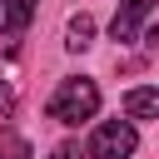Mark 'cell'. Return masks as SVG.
<instances>
[{
	"mask_svg": "<svg viewBox=\"0 0 159 159\" xmlns=\"http://www.w3.org/2000/svg\"><path fill=\"white\" fill-rule=\"evenodd\" d=\"M94 109H99V84L94 80H60V89H55V99H50V119L55 124H80V119H94Z\"/></svg>",
	"mask_w": 159,
	"mask_h": 159,
	"instance_id": "obj_1",
	"label": "cell"
},
{
	"mask_svg": "<svg viewBox=\"0 0 159 159\" xmlns=\"http://www.w3.org/2000/svg\"><path fill=\"white\" fill-rule=\"evenodd\" d=\"M139 149V134H134V124L129 119H104L94 134H89V159H129Z\"/></svg>",
	"mask_w": 159,
	"mask_h": 159,
	"instance_id": "obj_2",
	"label": "cell"
},
{
	"mask_svg": "<svg viewBox=\"0 0 159 159\" xmlns=\"http://www.w3.org/2000/svg\"><path fill=\"white\" fill-rule=\"evenodd\" d=\"M159 0H119V10H114V25H109V35L119 40V45H129L134 35H139V20L154 10Z\"/></svg>",
	"mask_w": 159,
	"mask_h": 159,
	"instance_id": "obj_3",
	"label": "cell"
},
{
	"mask_svg": "<svg viewBox=\"0 0 159 159\" xmlns=\"http://www.w3.org/2000/svg\"><path fill=\"white\" fill-rule=\"evenodd\" d=\"M124 114L129 119H159V89H129L124 94Z\"/></svg>",
	"mask_w": 159,
	"mask_h": 159,
	"instance_id": "obj_4",
	"label": "cell"
},
{
	"mask_svg": "<svg viewBox=\"0 0 159 159\" xmlns=\"http://www.w3.org/2000/svg\"><path fill=\"white\" fill-rule=\"evenodd\" d=\"M30 15H35V0H10V5H5V35L20 40V30L30 25Z\"/></svg>",
	"mask_w": 159,
	"mask_h": 159,
	"instance_id": "obj_5",
	"label": "cell"
},
{
	"mask_svg": "<svg viewBox=\"0 0 159 159\" xmlns=\"http://www.w3.org/2000/svg\"><path fill=\"white\" fill-rule=\"evenodd\" d=\"M89 35H94V20H89V15H75V20H70V40H65V45H70V50H84V45H89Z\"/></svg>",
	"mask_w": 159,
	"mask_h": 159,
	"instance_id": "obj_6",
	"label": "cell"
},
{
	"mask_svg": "<svg viewBox=\"0 0 159 159\" xmlns=\"http://www.w3.org/2000/svg\"><path fill=\"white\" fill-rule=\"evenodd\" d=\"M0 159H30V144H25L20 134H5V139H0Z\"/></svg>",
	"mask_w": 159,
	"mask_h": 159,
	"instance_id": "obj_7",
	"label": "cell"
},
{
	"mask_svg": "<svg viewBox=\"0 0 159 159\" xmlns=\"http://www.w3.org/2000/svg\"><path fill=\"white\" fill-rule=\"evenodd\" d=\"M10 114H15V89H10L5 80H0V129L10 124Z\"/></svg>",
	"mask_w": 159,
	"mask_h": 159,
	"instance_id": "obj_8",
	"label": "cell"
},
{
	"mask_svg": "<svg viewBox=\"0 0 159 159\" xmlns=\"http://www.w3.org/2000/svg\"><path fill=\"white\" fill-rule=\"evenodd\" d=\"M50 159H80V144H60V149H55Z\"/></svg>",
	"mask_w": 159,
	"mask_h": 159,
	"instance_id": "obj_9",
	"label": "cell"
},
{
	"mask_svg": "<svg viewBox=\"0 0 159 159\" xmlns=\"http://www.w3.org/2000/svg\"><path fill=\"white\" fill-rule=\"evenodd\" d=\"M0 5H5V0H0Z\"/></svg>",
	"mask_w": 159,
	"mask_h": 159,
	"instance_id": "obj_10",
	"label": "cell"
}]
</instances>
